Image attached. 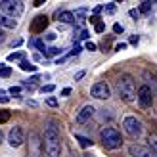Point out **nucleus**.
I'll use <instances>...</instances> for the list:
<instances>
[{"label":"nucleus","instance_id":"1","mask_svg":"<svg viewBox=\"0 0 157 157\" xmlns=\"http://www.w3.org/2000/svg\"><path fill=\"white\" fill-rule=\"evenodd\" d=\"M42 150L48 157H59L61 155V136H59V127L54 121H50L44 128V142Z\"/></svg>","mask_w":157,"mask_h":157},{"label":"nucleus","instance_id":"2","mask_svg":"<svg viewBox=\"0 0 157 157\" xmlns=\"http://www.w3.org/2000/svg\"><path fill=\"white\" fill-rule=\"evenodd\" d=\"M117 92L123 101H134L136 98V86H134V81H132L130 75H121L119 81H117Z\"/></svg>","mask_w":157,"mask_h":157},{"label":"nucleus","instance_id":"3","mask_svg":"<svg viewBox=\"0 0 157 157\" xmlns=\"http://www.w3.org/2000/svg\"><path fill=\"white\" fill-rule=\"evenodd\" d=\"M100 138H101V144H104V147H107V150H119V147L123 146L121 134H119L115 128H111V127H105L104 130H101V132H100Z\"/></svg>","mask_w":157,"mask_h":157},{"label":"nucleus","instance_id":"4","mask_svg":"<svg viewBox=\"0 0 157 157\" xmlns=\"http://www.w3.org/2000/svg\"><path fill=\"white\" fill-rule=\"evenodd\" d=\"M25 10L23 0H0V13L12 15V17H19Z\"/></svg>","mask_w":157,"mask_h":157},{"label":"nucleus","instance_id":"5","mask_svg":"<svg viewBox=\"0 0 157 157\" xmlns=\"http://www.w3.org/2000/svg\"><path fill=\"white\" fill-rule=\"evenodd\" d=\"M123 128H124V132H127L128 136H132V138H138L140 134H142V123H140L136 117H124V121H123Z\"/></svg>","mask_w":157,"mask_h":157},{"label":"nucleus","instance_id":"6","mask_svg":"<svg viewBox=\"0 0 157 157\" xmlns=\"http://www.w3.org/2000/svg\"><path fill=\"white\" fill-rule=\"evenodd\" d=\"M23 142H25V132H23V128L21 127H12L10 134H8V144L12 147H19V146H23Z\"/></svg>","mask_w":157,"mask_h":157},{"label":"nucleus","instance_id":"7","mask_svg":"<svg viewBox=\"0 0 157 157\" xmlns=\"http://www.w3.org/2000/svg\"><path fill=\"white\" fill-rule=\"evenodd\" d=\"M138 101H140V105H142L144 109L151 107V104H153V92H151V88L147 84L140 86V90H138Z\"/></svg>","mask_w":157,"mask_h":157},{"label":"nucleus","instance_id":"8","mask_svg":"<svg viewBox=\"0 0 157 157\" xmlns=\"http://www.w3.org/2000/svg\"><path fill=\"white\" fill-rule=\"evenodd\" d=\"M92 96L98 100H107L111 96V88H109L107 82H96L92 86Z\"/></svg>","mask_w":157,"mask_h":157},{"label":"nucleus","instance_id":"9","mask_svg":"<svg viewBox=\"0 0 157 157\" xmlns=\"http://www.w3.org/2000/svg\"><path fill=\"white\" fill-rule=\"evenodd\" d=\"M46 27H48V17H46V15H36L35 21L31 23V33L38 35V33H42Z\"/></svg>","mask_w":157,"mask_h":157},{"label":"nucleus","instance_id":"10","mask_svg":"<svg viewBox=\"0 0 157 157\" xmlns=\"http://www.w3.org/2000/svg\"><path fill=\"white\" fill-rule=\"evenodd\" d=\"M128 153H130L132 157H153L150 147H146V146H140V144L130 146V147H128Z\"/></svg>","mask_w":157,"mask_h":157},{"label":"nucleus","instance_id":"11","mask_svg":"<svg viewBox=\"0 0 157 157\" xmlns=\"http://www.w3.org/2000/svg\"><path fill=\"white\" fill-rule=\"evenodd\" d=\"M94 111H96V109H94L92 105H84V107L81 109V111L77 113V123H78V124H84V123H88V121L92 119Z\"/></svg>","mask_w":157,"mask_h":157},{"label":"nucleus","instance_id":"12","mask_svg":"<svg viewBox=\"0 0 157 157\" xmlns=\"http://www.w3.org/2000/svg\"><path fill=\"white\" fill-rule=\"evenodd\" d=\"M29 140H31V153H33V157H38L40 155V150H42V142H38V134L36 132H31Z\"/></svg>","mask_w":157,"mask_h":157},{"label":"nucleus","instance_id":"13","mask_svg":"<svg viewBox=\"0 0 157 157\" xmlns=\"http://www.w3.org/2000/svg\"><path fill=\"white\" fill-rule=\"evenodd\" d=\"M15 25H17L15 17H12V15H6V13H0V27H2V29H13Z\"/></svg>","mask_w":157,"mask_h":157},{"label":"nucleus","instance_id":"14","mask_svg":"<svg viewBox=\"0 0 157 157\" xmlns=\"http://www.w3.org/2000/svg\"><path fill=\"white\" fill-rule=\"evenodd\" d=\"M58 19L61 23H73L75 21V13L73 12H58Z\"/></svg>","mask_w":157,"mask_h":157},{"label":"nucleus","instance_id":"15","mask_svg":"<svg viewBox=\"0 0 157 157\" xmlns=\"http://www.w3.org/2000/svg\"><path fill=\"white\" fill-rule=\"evenodd\" d=\"M147 144H150V150L157 153V132H150V136H147Z\"/></svg>","mask_w":157,"mask_h":157},{"label":"nucleus","instance_id":"16","mask_svg":"<svg viewBox=\"0 0 157 157\" xmlns=\"http://www.w3.org/2000/svg\"><path fill=\"white\" fill-rule=\"evenodd\" d=\"M19 67L23 69V71H29V73H33V71H36V65H33V63H29L27 59H21V61H19Z\"/></svg>","mask_w":157,"mask_h":157},{"label":"nucleus","instance_id":"17","mask_svg":"<svg viewBox=\"0 0 157 157\" xmlns=\"http://www.w3.org/2000/svg\"><path fill=\"white\" fill-rule=\"evenodd\" d=\"M58 54H61V48H56V46H50V48L44 50L46 58H54V56H58Z\"/></svg>","mask_w":157,"mask_h":157},{"label":"nucleus","instance_id":"18","mask_svg":"<svg viewBox=\"0 0 157 157\" xmlns=\"http://www.w3.org/2000/svg\"><path fill=\"white\" fill-rule=\"evenodd\" d=\"M84 38H88V31H84V29H81L78 33L73 36V40L77 42V40H84Z\"/></svg>","mask_w":157,"mask_h":157},{"label":"nucleus","instance_id":"19","mask_svg":"<svg viewBox=\"0 0 157 157\" xmlns=\"http://www.w3.org/2000/svg\"><path fill=\"white\" fill-rule=\"evenodd\" d=\"M31 46H35V48H38V50H42V52L46 50V48H44V42L40 40V38H33V40H31Z\"/></svg>","mask_w":157,"mask_h":157},{"label":"nucleus","instance_id":"20","mask_svg":"<svg viewBox=\"0 0 157 157\" xmlns=\"http://www.w3.org/2000/svg\"><path fill=\"white\" fill-rule=\"evenodd\" d=\"M75 138H77V140H78V144H81V146H82V147H88V146H90V144H92V142H90V140H88V138H84V136H81V134H77V136H75Z\"/></svg>","mask_w":157,"mask_h":157},{"label":"nucleus","instance_id":"21","mask_svg":"<svg viewBox=\"0 0 157 157\" xmlns=\"http://www.w3.org/2000/svg\"><path fill=\"white\" fill-rule=\"evenodd\" d=\"M150 10H151V2H150V0H146V2H142V6H140V12L147 13Z\"/></svg>","mask_w":157,"mask_h":157},{"label":"nucleus","instance_id":"22","mask_svg":"<svg viewBox=\"0 0 157 157\" xmlns=\"http://www.w3.org/2000/svg\"><path fill=\"white\" fill-rule=\"evenodd\" d=\"M84 15H86V8H78L75 12V19H84Z\"/></svg>","mask_w":157,"mask_h":157},{"label":"nucleus","instance_id":"23","mask_svg":"<svg viewBox=\"0 0 157 157\" xmlns=\"http://www.w3.org/2000/svg\"><path fill=\"white\" fill-rule=\"evenodd\" d=\"M8 101H10V98L6 96L4 90H0V104H8Z\"/></svg>","mask_w":157,"mask_h":157},{"label":"nucleus","instance_id":"24","mask_svg":"<svg viewBox=\"0 0 157 157\" xmlns=\"http://www.w3.org/2000/svg\"><path fill=\"white\" fill-rule=\"evenodd\" d=\"M10 94H12V96H19V94H21V88H19V86H12V88H10Z\"/></svg>","mask_w":157,"mask_h":157},{"label":"nucleus","instance_id":"25","mask_svg":"<svg viewBox=\"0 0 157 157\" xmlns=\"http://www.w3.org/2000/svg\"><path fill=\"white\" fill-rule=\"evenodd\" d=\"M8 59H10V61H13V59H21V52H13V54H10V56H8Z\"/></svg>","mask_w":157,"mask_h":157},{"label":"nucleus","instance_id":"26","mask_svg":"<svg viewBox=\"0 0 157 157\" xmlns=\"http://www.w3.org/2000/svg\"><path fill=\"white\" fill-rule=\"evenodd\" d=\"M46 104H48L50 107H56L58 105V100L56 98H48V100H46Z\"/></svg>","mask_w":157,"mask_h":157},{"label":"nucleus","instance_id":"27","mask_svg":"<svg viewBox=\"0 0 157 157\" xmlns=\"http://www.w3.org/2000/svg\"><path fill=\"white\" fill-rule=\"evenodd\" d=\"M10 73H12V71H10V67H2V69H0V77H8Z\"/></svg>","mask_w":157,"mask_h":157},{"label":"nucleus","instance_id":"28","mask_svg":"<svg viewBox=\"0 0 157 157\" xmlns=\"http://www.w3.org/2000/svg\"><path fill=\"white\" fill-rule=\"evenodd\" d=\"M84 48H86V50H90V52H94V50H96V44L88 40V42H86V46H84Z\"/></svg>","mask_w":157,"mask_h":157},{"label":"nucleus","instance_id":"29","mask_svg":"<svg viewBox=\"0 0 157 157\" xmlns=\"http://www.w3.org/2000/svg\"><path fill=\"white\" fill-rule=\"evenodd\" d=\"M113 31H115L117 35H119V33H123V25H119V23H115V25H113Z\"/></svg>","mask_w":157,"mask_h":157},{"label":"nucleus","instance_id":"30","mask_svg":"<svg viewBox=\"0 0 157 157\" xmlns=\"http://www.w3.org/2000/svg\"><path fill=\"white\" fill-rule=\"evenodd\" d=\"M81 50H82V48H81V46H78L77 42H75V46H73V52H71V54H75V56H77V54H81Z\"/></svg>","mask_w":157,"mask_h":157},{"label":"nucleus","instance_id":"31","mask_svg":"<svg viewBox=\"0 0 157 157\" xmlns=\"http://www.w3.org/2000/svg\"><path fill=\"white\" fill-rule=\"evenodd\" d=\"M38 81H40V78H38V75H33V77L29 78V82H31V86H33L35 82H38Z\"/></svg>","mask_w":157,"mask_h":157},{"label":"nucleus","instance_id":"32","mask_svg":"<svg viewBox=\"0 0 157 157\" xmlns=\"http://www.w3.org/2000/svg\"><path fill=\"white\" fill-rule=\"evenodd\" d=\"M105 12H107V13H113V12H115V6H113V4H107V6H105Z\"/></svg>","mask_w":157,"mask_h":157},{"label":"nucleus","instance_id":"33","mask_svg":"<svg viewBox=\"0 0 157 157\" xmlns=\"http://www.w3.org/2000/svg\"><path fill=\"white\" fill-rule=\"evenodd\" d=\"M54 90V84H46V86H42V92H52Z\"/></svg>","mask_w":157,"mask_h":157},{"label":"nucleus","instance_id":"34","mask_svg":"<svg viewBox=\"0 0 157 157\" xmlns=\"http://www.w3.org/2000/svg\"><path fill=\"white\" fill-rule=\"evenodd\" d=\"M104 29H105V27H104V23H100V21H98V23H96V31H98V33H101Z\"/></svg>","mask_w":157,"mask_h":157},{"label":"nucleus","instance_id":"35","mask_svg":"<svg viewBox=\"0 0 157 157\" xmlns=\"http://www.w3.org/2000/svg\"><path fill=\"white\" fill-rule=\"evenodd\" d=\"M128 13H130V15H132L134 19H138V15H140V12H138V10H130Z\"/></svg>","mask_w":157,"mask_h":157},{"label":"nucleus","instance_id":"36","mask_svg":"<svg viewBox=\"0 0 157 157\" xmlns=\"http://www.w3.org/2000/svg\"><path fill=\"white\" fill-rule=\"evenodd\" d=\"M46 40H56V33H48L46 35Z\"/></svg>","mask_w":157,"mask_h":157},{"label":"nucleus","instance_id":"37","mask_svg":"<svg viewBox=\"0 0 157 157\" xmlns=\"http://www.w3.org/2000/svg\"><path fill=\"white\" fill-rule=\"evenodd\" d=\"M6 40V35H4V31H2V27H0V44H2Z\"/></svg>","mask_w":157,"mask_h":157},{"label":"nucleus","instance_id":"38","mask_svg":"<svg viewBox=\"0 0 157 157\" xmlns=\"http://www.w3.org/2000/svg\"><path fill=\"white\" fill-rule=\"evenodd\" d=\"M124 48H127V44H117V46H115L117 52H121V50H124Z\"/></svg>","mask_w":157,"mask_h":157},{"label":"nucleus","instance_id":"39","mask_svg":"<svg viewBox=\"0 0 157 157\" xmlns=\"http://www.w3.org/2000/svg\"><path fill=\"white\" fill-rule=\"evenodd\" d=\"M21 44V38H15V40L12 42V48H13V46H19Z\"/></svg>","mask_w":157,"mask_h":157},{"label":"nucleus","instance_id":"40","mask_svg":"<svg viewBox=\"0 0 157 157\" xmlns=\"http://www.w3.org/2000/svg\"><path fill=\"white\" fill-rule=\"evenodd\" d=\"M82 77H84V71H81V73H77V75H75V81H78V78H82Z\"/></svg>","mask_w":157,"mask_h":157},{"label":"nucleus","instance_id":"41","mask_svg":"<svg viewBox=\"0 0 157 157\" xmlns=\"http://www.w3.org/2000/svg\"><path fill=\"white\" fill-rule=\"evenodd\" d=\"M130 44H138V36H130Z\"/></svg>","mask_w":157,"mask_h":157},{"label":"nucleus","instance_id":"42","mask_svg":"<svg viewBox=\"0 0 157 157\" xmlns=\"http://www.w3.org/2000/svg\"><path fill=\"white\" fill-rule=\"evenodd\" d=\"M2 140H4V134H2V132H0V144H2Z\"/></svg>","mask_w":157,"mask_h":157},{"label":"nucleus","instance_id":"43","mask_svg":"<svg viewBox=\"0 0 157 157\" xmlns=\"http://www.w3.org/2000/svg\"><path fill=\"white\" fill-rule=\"evenodd\" d=\"M40 2H42V0H36V2H35V6H40Z\"/></svg>","mask_w":157,"mask_h":157},{"label":"nucleus","instance_id":"44","mask_svg":"<svg viewBox=\"0 0 157 157\" xmlns=\"http://www.w3.org/2000/svg\"><path fill=\"white\" fill-rule=\"evenodd\" d=\"M113 2H123V0H113Z\"/></svg>","mask_w":157,"mask_h":157},{"label":"nucleus","instance_id":"45","mask_svg":"<svg viewBox=\"0 0 157 157\" xmlns=\"http://www.w3.org/2000/svg\"><path fill=\"white\" fill-rule=\"evenodd\" d=\"M84 157H88V155H84Z\"/></svg>","mask_w":157,"mask_h":157},{"label":"nucleus","instance_id":"46","mask_svg":"<svg viewBox=\"0 0 157 157\" xmlns=\"http://www.w3.org/2000/svg\"><path fill=\"white\" fill-rule=\"evenodd\" d=\"M155 2H157V0H155Z\"/></svg>","mask_w":157,"mask_h":157}]
</instances>
